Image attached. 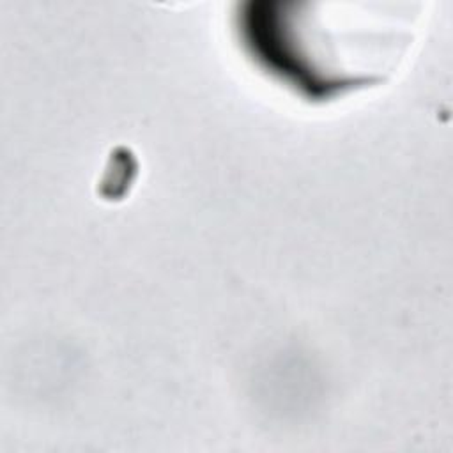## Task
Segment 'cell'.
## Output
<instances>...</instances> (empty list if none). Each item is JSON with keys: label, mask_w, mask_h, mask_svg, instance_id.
Segmentation results:
<instances>
[{"label": "cell", "mask_w": 453, "mask_h": 453, "mask_svg": "<svg viewBox=\"0 0 453 453\" xmlns=\"http://www.w3.org/2000/svg\"><path fill=\"white\" fill-rule=\"evenodd\" d=\"M407 14H262L246 46L274 80L327 101L389 76L411 44Z\"/></svg>", "instance_id": "1"}]
</instances>
